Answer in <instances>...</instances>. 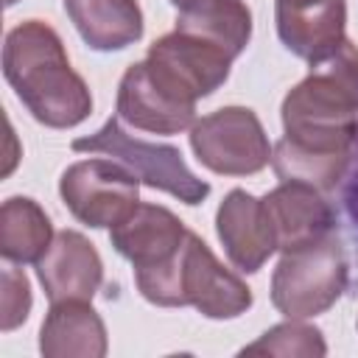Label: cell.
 Masks as SVG:
<instances>
[{
    "label": "cell",
    "mask_w": 358,
    "mask_h": 358,
    "mask_svg": "<svg viewBox=\"0 0 358 358\" xmlns=\"http://www.w3.org/2000/svg\"><path fill=\"white\" fill-rule=\"evenodd\" d=\"M3 73L25 109L50 129H73L92 112L84 78L70 67L59 34L42 20H25L8 31Z\"/></svg>",
    "instance_id": "2"
},
{
    "label": "cell",
    "mask_w": 358,
    "mask_h": 358,
    "mask_svg": "<svg viewBox=\"0 0 358 358\" xmlns=\"http://www.w3.org/2000/svg\"><path fill=\"white\" fill-rule=\"evenodd\" d=\"M3 3H6V6H14V3H17V0H3Z\"/></svg>",
    "instance_id": "23"
},
{
    "label": "cell",
    "mask_w": 358,
    "mask_h": 358,
    "mask_svg": "<svg viewBox=\"0 0 358 358\" xmlns=\"http://www.w3.org/2000/svg\"><path fill=\"white\" fill-rule=\"evenodd\" d=\"M187 232L190 229H185L171 210L159 204H137L120 224L112 227L109 241L126 260H131L134 282L140 285L173 266Z\"/></svg>",
    "instance_id": "8"
},
{
    "label": "cell",
    "mask_w": 358,
    "mask_h": 358,
    "mask_svg": "<svg viewBox=\"0 0 358 358\" xmlns=\"http://www.w3.org/2000/svg\"><path fill=\"white\" fill-rule=\"evenodd\" d=\"M277 232V249L291 252L310 241H319L336 229V213L319 187L305 182H282L263 196Z\"/></svg>",
    "instance_id": "13"
},
{
    "label": "cell",
    "mask_w": 358,
    "mask_h": 358,
    "mask_svg": "<svg viewBox=\"0 0 358 358\" xmlns=\"http://www.w3.org/2000/svg\"><path fill=\"white\" fill-rule=\"evenodd\" d=\"M50 218L34 199L11 196L0 210V252L11 263H36L50 246Z\"/></svg>",
    "instance_id": "18"
},
{
    "label": "cell",
    "mask_w": 358,
    "mask_h": 358,
    "mask_svg": "<svg viewBox=\"0 0 358 358\" xmlns=\"http://www.w3.org/2000/svg\"><path fill=\"white\" fill-rule=\"evenodd\" d=\"M179 296L182 305H193L210 319H235L252 305L249 285L227 271L196 232H190L185 241Z\"/></svg>",
    "instance_id": "9"
},
{
    "label": "cell",
    "mask_w": 358,
    "mask_h": 358,
    "mask_svg": "<svg viewBox=\"0 0 358 358\" xmlns=\"http://www.w3.org/2000/svg\"><path fill=\"white\" fill-rule=\"evenodd\" d=\"M350 280L341 241L330 232L319 241L282 252L271 277V302L288 319L324 313L344 294Z\"/></svg>",
    "instance_id": "3"
},
{
    "label": "cell",
    "mask_w": 358,
    "mask_h": 358,
    "mask_svg": "<svg viewBox=\"0 0 358 358\" xmlns=\"http://www.w3.org/2000/svg\"><path fill=\"white\" fill-rule=\"evenodd\" d=\"M0 327L8 333L17 324H22L28 319L31 310V285L25 280V274L14 266L3 268V282H0Z\"/></svg>",
    "instance_id": "20"
},
{
    "label": "cell",
    "mask_w": 358,
    "mask_h": 358,
    "mask_svg": "<svg viewBox=\"0 0 358 358\" xmlns=\"http://www.w3.org/2000/svg\"><path fill=\"white\" fill-rule=\"evenodd\" d=\"M215 229L227 257L246 274L257 271L277 252V232L263 199L235 187L215 213Z\"/></svg>",
    "instance_id": "10"
},
{
    "label": "cell",
    "mask_w": 358,
    "mask_h": 358,
    "mask_svg": "<svg viewBox=\"0 0 358 358\" xmlns=\"http://www.w3.org/2000/svg\"><path fill=\"white\" fill-rule=\"evenodd\" d=\"M176 28L196 31L241 56L252 36V14L243 0H187L179 6Z\"/></svg>",
    "instance_id": "17"
},
{
    "label": "cell",
    "mask_w": 358,
    "mask_h": 358,
    "mask_svg": "<svg viewBox=\"0 0 358 358\" xmlns=\"http://www.w3.org/2000/svg\"><path fill=\"white\" fill-rule=\"evenodd\" d=\"M341 201H344V210H347L350 224L358 232V140H355V148H352L350 168H347V173L341 179Z\"/></svg>",
    "instance_id": "21"
},
{
    "label": "cell",
    "mask_w": 358,
    "mask_h": 358,
    "mask_svg": "<svg viewBox=\"0 0 358 358\" xmlns=\"http://www.w3.org/2000/svg\"><path fill=\"white\" fill-rule=\"evenodd\" d=\"M39 350L48 358H101L106 352V327L87 299L53 302L39 330Z\"/></svg>",
    "instance_id": "15"
},
{
    "label": "cell",
    "mask_w": 358,
    "mask_h": 358,
    "mask_svg": "<svg viewBox=\"0 0 358 358\" xmlns=\"http://www.w3.org/2000/svg\"><path fill=\"white\" fill-rule=\"evenodd\" d=\"M117 117L126 120L134 129L157 131V134H176L193 126L196 106L173 101L168 92H162L143 62L131 64L117 87Z\"/></svg>",
    "instance_id": "14"
},
{
    "label": "cell",
    "mask_w": 358,
    "mask_h": 358,
    "mask_svg": "<svg viewBox=\"0 0 358 358\" xmlns=\"http://www.w3.org/2000/svg\"><path fill=\"white\" fill-rule=\"evenodd\" d=\"M190 148L196 159L213 173L249 176L268 165L271 145L257 120L246 106H224L190 129Z\"/></svg>",
    "instance_id": "6"
},
{
    "label": "cell",
    "mask_w": 358,
    "mask_h": 358,
    "mask_svg": "<svg viewBox=\"0 0 358 358\" xmlns=\"http://www.w3.org/2000/svg\"><path fill=\"white\" fill-rule=\"evenodd\" d=\"M171 3H173V6H176V8H179V6H185V3H187V0H171Z\"/></svg>",
    "instance_id": "22"
},
{
    "label": "cell",
    "mask_w": 358,
    "mask_h": 358,
    "mask_svg": "<svg viewBox=\"0 0 358 358\" xmlns=\"http://www.w3.org/2000/svg\"><path fill=\"white\" fill-rule=\"evenodd\" d=\"M137 176L115 159H84L62 173L59 193L87 227H115L137 204Z\"/></svg>",
    "instance_id": "7"
},
{
    "label": "cell",
    "mask_w": 358,
    "mask_h": 358,
    "mask_svg": "<svg viewBox=\"0 0 358 358\" xmlns=\"http://www.w3.org/2000/svg\"><path fill=\"white\" fill-rule=\"evenodd\" d=\"M274 14L282 45L310 64L327 59L347 39L344 0H274Z\"/></svg>",
    "instance_id": "11"
},
{
    "label": "cell",
    "mask_w": 358,
    "mask_h": 358,
    "mask_svg": "<svg viewBox=\"0 0 358 358\" xmlns=\"http://www.w3.org/2000/svg\"><path fill=\"white\" fill-rule=\"evenodd\" d=\"M64 11L92 50H123L143 36L137 0H64Z\"/></svg>",
    "instance_id": "16"
},
{
    "label": "cell",
    "mask_w": 358,
    "mask_h": 358,
    "mask_svg": "<svg viewBox=\"0 0 358 358\" xmlns=\"http://www.w3.org/2000/svg\"><path fill=\"white\" fill-rule=\"evenodd\" d=\"M39 282L50 302L64 299H92L103 280V263L95 246L73 229L59 232L48 252L36 260Z\"/></svg>",
    "instance_id": "12"
},
{
    "label": "cell",
    "mask_w": 358,
    "mask_h": 358,
    "mask_svg": "<svg viewBox=\"0 0 358 358\" xmlns=\"http://www.w3.org/2000/svg\"><path fill=\"white\" fill-rule=\"evenodd\" d=\"M285 137L274 145V173L324 190L341 185L358 140V48L344 39L282 101Z\"/></svg>",
    "instance_id": "1"
},
{
    "label": "cell",
    "mask_w": 358,
    "mask_h": 358,
    "mask_svg": "<svg viewBox=\"0 0 358 358\" xmlns=\"http://www.w3.org/2000/svg\"><path fill=\"white\" fill-rule=\"evenodd\" d=\"M73 151L106 154L109 159L126 165L143 185L165 190L185 204H199L210 193V185L185 165L179 148L168 143H145L131 137L120 126V117H109L95 134L73 140Z\"/></svg>",
    "instance_id": "4"
},
{
    "label": "cell",
    "mask_w": 358,
    "mask_h": 358,
    "mask_svg": "<svg viewBox=\"0 0 358 358\" xmlns=\"http://www.w3.org/2000/svg\"><path fill=\"white\" fill-rule=\"evenodd\" d=\"M322 333L302 322H282L266 330L255 344L243 347V355H324Z\"/></svg>",
    "instance_id": "19"
},
{
    "label": "cell",
    "mask_w": 358,
    "mask_h": 358,
    "mask_svg": "<svg viewBox=\"0 0 358 358\" xmlns=\"http://www.w3.org/2000/svg\"><path fill=\"white\" fill-rule=\"evenodd\" d=\"M232 59L224 45L196 31L173 28L148 48L143 64L162 92L179 103L196 106L199 98L215 92L229 78Z\"/></svg>",
    "instance_id": "5"
}]
</instances>
